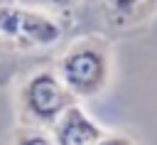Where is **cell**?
<instances>
[{
  "instance_id": "cell-5",
  "label": "cell",
  "mask_w": 157,
  "mask_h": 145,
  "mask_svg": "<svg viewBox=\"0 0 157 145\" xmlns=\"http://www.w3.org/2000/svg\"><path fill=\"white\" fill-rule=\"evenodd\" d=\"M52 138L56 145H96V140L105 133L103 125L76 101L71 103L59 118L56 123L49 128Z\"/></svg>"
},
{
  "instance_id": "cell-4",
  "label": "cell",
  "mask_w": 157,
  "mask_h": 145,
  "mask_svg": "<svg viewBox=\"0 0 157 145\" xmlns=\"http://www.w3.org/2000/svg\"><path fill=\"white\" fill-rule=\"evenodd\" d=\"M78 12L93 25L91 32L113 39L145 29L157 17V0H83Z\"/></svg>"
},
{
  "instance_id": "cell-8",
  "label": "cell",
  "mask_w": 157,
  "mask_h": 145,
  "mask_svg": "<svg viewBox=\"0 0 157 145\" xmlns=\"http://www.w3.org/2000/svg\"><path fill=\"white\" fill-rule=\"evenodd\" d=\"M96 145H137V143L128 133H103L96 140Z\"/></svg>"
},
{
  "instance_id": "cell-1",
  "label": "cell",
  "mask_w": 157,
  "mask_h": 145,
  "mask_svg": "<svg viewBox=\"0 0 157 145\" xmlns=\"http://www.w3.org/2000/svg\"><path fill=\"white\" fill-rule=\"evenodd\" d=\"M71 22L17 0H0V88L34 66L52 64Z\"/></svg>"
},
{
  "instance_id": "cell-3",
  "label": "cell",
  "mask_w": 157,
  "mask_h": 145,
  "mask_svg": "<svg viewBox=\"0 0 157 145\" xmlns=\"http://www.w3.org/2000/svg\"><path fill=\"white\" fill-rule=\"evenodd\" d=\"M71 103H76V98L59 79L54 64L34 66L15 81L17 125H32V128L49 130Z\"/></svg>"
},
{
  "instance_id": "cell-7",
  "label": "cell",
  "mask_w": 157,
  "mask_h": 145,
  "mask_svg": "<svg viewBox=\"0 0 157 145\" xmlns=\"http://www.w3.org/2000/svg\"><path fill=\"white\" fill-rule=\"evenodd\" d=\"M7 145H56L52 133L47 128H32V125H17L10 135Z\"/></svg>"
},
{
  "instance_id": "cell-6",
  "label": "cell",
  "mask_w": 157,
  "mask_h": 145,
  "mask_svg": "<svg viewBox=\"0 0 157 145\" xmlns=\"http://www.w3.org/2000/svg\"><path fill=\"white\" fill-rule=\"evenodd\" d=\"M17 2H25L29 7L44 10L49 15H56V17L66 20V22H71V25H74L81 5H83V0H17Z\"/></svg>"
},
{
  "instance_id": "cell-2",
  "label": "cell",
  "mask_w": 157,
  "mask_h": 145,
  "mask_svg": "<svg viewBox=\"0 0 157 145\" xmlns=\"http://www.w3.org/2000/svg\"><path fill=\"white\" fill-rule=\"evenodd\" d=\"M52 64L76 101L98 98L113 79V42L101 32L78 34L64 42Z\"/></svg>"
}]
</instances>
